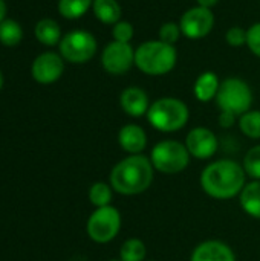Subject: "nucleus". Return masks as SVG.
I'll list each match as a JSON object with an SVG mask.
<instances>
[{
	"instance_id": "a878e982",
	"label": "nucleus",
	"mask_w": 260,
	"mask_h": 261,
	"mask_svg": "<svg viewBox=\"0 0 260 261\" xmlns=\"http://www.w3.org/2000/svg\"><path fill=\"white\" fill-rule=\"evenodd\" d=\"M181 34H182L181 26L173 21H167L159 28V40L167 44H172V46H173V43L178 41Z\"/></svg>"
},
{
	"instance_id": "a211bd4d",
	"label": "nucleus",
	"mask_w": 260,
	"mask_h": 261,
	"mask_svg": "<svg viewBox=\"0 0 260 261\" xmlns=\"http://www.w3.org/2000/svg\"><path fill=\"white\" fill-rule=\"evenodd\" d=\"M93 14L104 24H115L121 18V6L116 0H93Z\"/></svg>"
},
{
	"instance_id": "bb28decb",
	"label": "nucleus",
	"mask_w": 260,
	"mask_h": 261,
	"mask_svg": "<svg viewBox=\"0 0 260 261\" xmlns=\"http://www.w3.org/2000/svg\"><path fill=\"white\" fill-rule=\"evenodd\" d=\"M113 38L115 41H121V43H129L133 37V26L129 21L120 20L118 23L113 24Z\"/></svg>"
},
{
	"instance_id": "393cba45",
	"label": "nucleus",
	"mask_w": 260,
	"mask_h": 261,
	"mask_svg": "<svg viewBox=\"0 0 260 261\" xmlns=\"http://www.w3.org/2000/svg\"><path fill=\"white\" fill-rule=\"evenodd\" d=\"M242 167L247 173V177H250L251 180H260V145H256L247 151Z\"/></svg>"
},
{
	"instance_id": "20e7f679",
	"label": "nucleus",
	"mask_w": 260,
	"mask_h": 261,
	"mask_svg": "<svg viewBox=\"0 0 260 261\" xmlns=\"http://www.w3.org/2000/svg\"><path fill=\"white\" fill-rule=\"evenodd\" d=\"M190 112L184 101L178 98H161L150 104L147 119L153 128L162 133H173L185 127Z\"/></svg>"
},
{
	"instance_id": "4468645a",
	"label": "nucleus",
	"mask_w": 260,
	"mask_h": 261,
	"mask_svg": "<svg viewBox=\"0 0 260 261\" xmlns=\"http://www.w3.org/2000/svg\"><path fill=\"white\" fill-rule=\"evenodd\" d=\"M120 106L132 118H139L143 115H147L150 107L147 93L139 87L124 89L120 96Z\"/></svg>"
},
{
	"instance_id": "cd10ccee",
	"label": "nucleus",
	"mask_w": 260,
	"mask_h": 261,
	"mask_svg": "<svg viewBox=\"0 0 260 261\" xmlns=\"http://www.w3.org/2000/svg\"><path fill=\"white\" fill-rule=\"evenodd\" d=\"M247 44L254 55L260 58V23L253 24L247 31Z\"/></svg>"
},
{
	"instance_id": "7c9ffc66",
	"label": "nucleus",
	"mask_w": 260,
	"mask_h": 261,
	"mask_svg": "<svg viewBox=\"0 0 260 261\" xmlns=\"http://www.w3.org/2000/svg\"><path fill=\"white\" fill-rule=\"evenodd\" d=\"M198 2V6H202V8H211V6H215L219 0H196Z\"/></svg>"
},
{
	"instance_id": "39448f33",
	"label": "nucleus",
	"mask_w": 260,
	"mask_h": 261,
	"mask_svg": "<svg viewBox=\"0 0 260 261\" xmlns=\"http://www.w3.org/2000/svg\"><path fill=\"white\" fill-rule=\"evenodd\" d=\"M190 153L185 144L173 139L158 142L150 153V161L155 171L162 174H178L190 164Z\"/></svg>"
},
{
	"instance_id": "0eeeda50",
	"label": "nucleus",
	"mask_w": 260,
	"mask_h": 261,
	"mask_svg": "<svg viewBox=\"0 0 260 261\" xmlns=\"http://www.w3.org/2000/svg\"><path fill=\"white\" fill-rule=\"evenodd\" d=\"M121 229V213L109 205L103 208H97L86 225L87 236L92 242L106 245L112 242Z\"/></svg>"
},
{
	"instance_id": "aec40b11",
	"label": "nucleus",
	"mask_w": 260,
	"mask_h": 261,
	"mask_svg": "<svg viewBox=\"0 0 260 261\" xmlns=\"http://www.w3.org/2000/svg\"><path fill=\"white\" fill-rule=\"evenodd\" d=\"M147 246L141 239H127L120 249L121 261H146Z\"/></svg>"
},
{
	"instance_id": "4be33fe9",
	"label": "nucleus",
	"mask_w": 260,
	"mask_h": 261,
	"mask_svg": "<svg viewBox=\"0 0 260 261\" xmlns=\"http://www.w3.org/2000/svg\"><path fill=\"white\" fill-rule=\"evenodd\" d=\"M93 0H58V11L64 18L74 20L86 14Z\"/></svg>"
},
{
	"instance_id": "f257e3e1",
	"label": "nucleus",
	"mask_w": 260,
	"mask_h": 261,
	"mask_svg": "<svg viewBox=\"0 0 260 261\" xmlns=\"http://www.w3.org/2000/svg\"><path fill=\"white\" fill-rule=\"evenodd\" d=\"M199 182L207 196L218 200H230L239 196L247 185V173L241 164L231 159H221L202 170Z\"/></svg>"
},
{
	"instance_id": "2f4dec72",
	"label": "nucleus",
	"mask_w": 260,
	"mask_h": 261,
	"mask_svg": "<svg viewBox=\"0 0 260 261\" xmlns=\"http://www.w3.org/2000/svg\"><path fill=\"white\" fill-rule=\"evenodd\" d=\"M6 18V3L5 0H0V23Z\"/></svg>"
},
{
	"instance_id": "7ed1b4c3",
	"label": "nucleus",
	"mask_w": 260,
	"mask_h": 261,
	"mask_svg": "<svg viewBox=\"0 0 260 261\" xmlns=\"http://www.w3.org/2000/svg\"><path fill=\"white\" fill-rule=\"evenodd\" d=\"M178 60L176 49L161 40L146 41L135 50L136 67L147 75H166L169 73Z\"/></svg>"
},
{
	"instance_id": "473e14b6",
	"label": "nucleus",
	"mask_w": 260,
	"mask_h": 261,
	"mask_svg": "<svg viewBox=\"0 0 260 261\" xmlns=\"http://www.w3.org/2000/svg\"><path fill=\"white\" fill-rule=\"evenodd\" d=\"M2 86H3V75H2V72H0V89H2Z\"/></svg>"
},
{
	"instance_id": "f8f14e48",
	"label": "nucleus",
	"mask_w": 260,
	"mask_h": 261,
	"mask_svg": "<svg viewBox=\"0 0 260 261\" xmlns=\"http://www.w3.org/2000/svg\"><path fill=\"white\" fill-rule=\"evenodd\" d=\"M64 70L63 58L54 52H44L38 55L31 67L32 78L40 84H52L55 83Z\"/></svg>"
},
{
	"instance_id": "ddd939ff",
	"label": "nucleus",
	"mask_w": 260,
	"mask_h": 261,
	"mask_svg": "<svg viewBox=\"0 0 260 261\" xmlns=\"http://www.w3.org/2000/svg\"><path fill=\"white\" fill-rule=\"evenodd\" d=\"M190 261H236V255L227 243L221 240H207L195 248Z\"/></svg>"
},
{
	"instance_id": "6ab92c4d",
	"label": "nucleus",
	"mask_w": 260,
	"mask_h": 261,
	"mask_svg": "<svg viewBox=\"0 0 260 261\" xmlns=\"http://www.w3.org/2000/svg\"><path fill=\"white\" fill-rule=\"evenodd\" d=\"M35 37L41 44L55 46L61 40V29L58 23L52 18H43L35 26Z\"/></svg>"
},
{
	"instance_id": "5701e85b",
	"label": "nucleus",
	"mask_w": 260,
	"mask_h": 261,
	"mask_svg": "<svg viewBox=\"0 0 260 261\" xmlns=\"http://www.w3.org/2000/svg\"><path fill=\"white\" fill-rule=\"evenodd\" d=\"M112 196H113V190H112L110 184L95 182L89 188V200L97 208L109 206L110 202H112Z\"/></svg>"
},
{
	"instance_id": "b1692460",
	"label": "nucleus",
	"mask_w": 260,
	"mask_h": 261,
	"mask_svg": "<svg viewBox=\"0 0 260 261\" xmlns=\"http://www.w3.org/2000/svg\"><path fill=\"white\" fill-rule=\"evenodd\" d=\"M241 132L251 139H260V110H248L239 119Z\"/></svg>"
},
{
	"instance_id": "423d86ee",
	"label": "nucleus",
	"mask_w": 260,
	"mask_h": 261,
	"mask_svg": "<svg viewBox=\"0 0 260 261\" xmlns=\"http://www.w3.org/2000/svg\"><path fill=\"white\" fill-rule=\"evenodd\" d=\"M216 102L221 112H228L234 116L247 113L253 104V92L241 78H227L221 83L216 95Z\"/></svg>"
},
{
	"instance_id": "f704fd0d",
	"label": "nucleus",
	"mask_w": 260,
	"mask_h": 261,
	"mask_svg": "<svg viewBox=\"0 0 260 261\" xmlns=\"http://www.w3.org/2000/svg\"><path fill=\"white\" fill-rule=\"evenodd\" d=\"M146 261H155V260H146Z\"/></svg>"
},
{
	"instance_id": "72a5a7b5",
	"label": "nucleus",
	"mask_w": 260,
	"mask_h": 261,
	"mask_svg": "<svg viewBox=\"0 0 260 261\" xmlns=\"http://www.w3.org/2000/svg\"><path fill=\"white\" fill-rule=\"evenodd\" d=\"M109 261H121V260H120V258H118V260H109Z\"/></svg>"
},
{
	"instance_id": "f3484780",
	"label": "nucleus",
	"mask_w": 260,
	"mask_h": 261,
	"mask_svg": "<svg viewBox=\"0 0 260 261\" xmlns=\"http://www.w3.org/2000/svg\"><path fill=\"white\" fill-rule=\"evenodd\" d=\"M221 87V81L215 72H204L198 76L195 83V96L201 102H208L213 98H216Z\"/></svg>"
},
{
	"instance_id": "c756f323",
	"label": "nucleus",
	"mask_w": 260,
	"mask_h": 261,
	"mask_svg": "<svg viewBox=\"0 0 260 261\" xmlns=\"http://www.w3.org/2000/svg\"><path fill=\"white\" fill-rule=\"evenodd\" d=\"M234 121H236L234 115H231L228 112H221V115H219V125L222 128H230L234 124Z\"/></svg>"
},
{
	"instance_id": "1a4fd4ad",
	"label": "nucleus",
	"mask_w": 260,
	"mask_h": 261,
	"mask_svg": "<svg viewBox=\"0 0 260 261\" xmlns=\"http://www.w3.org/2000/svg\"><path fill=\"white\" fill-rule=\"evenodd\" d=\"M101 63L109 73L123 75L135 64V50L129 43L112 41L104 47Z\"/></svg>"
},
{
	"instance_id": "2eb2a0df",
	"label": "nucleus",
	"mask_w": 260,
	"mask_h": 261,
	"mask_svg": "<svg viewBox=\"0 0 260 261\" xmlns=\"http://www.w3.org/2000/svg\"><path fill=\"white\" fill-rule=\"evenodd\" d=\"M118 144L129 154H141L147 147V135L143 127L127 124L118 133Z\"/></svg>"
},
{
	"instance_id": "6e6552de",
	"label": "nucleus",
	"mask_w": 260,
	"mask_h": 261,
	"mask_svg": "<svg viewBox=\"0 0 260 261\" xmlns=\"http://www.w3.org/2000/svg\"><path fill=\"white\" fill-rule=\"evenodd\" d=\"M97 52V40L87 31H70L60 41V54L69 63H86Z\"/></svg>"
},
{
	"instance_id": "dca6fc26",
	"label": "nucleus",
	"mask_w": 260,
	"mask_h": 261,
	"mask_svg": "<svg viewBox=\"0 0 260 261\" xmlns=\"http://www.w3.org/2000/svg\"><path fill=\"white\" fill-rule=\"evenodd\" d=\"M239 202L247 216L260 220V180H251L244 187Z\"/></svg>"
},
{
	"instance_id": "9b49d317",
	"label": "nucleus",
	"mask_w": 260,
	"mask_h": 261,
	"mask_svg": "<svg viewBox=\"0 0 260 261\" xmlns=\"http://www.w3.org/2000/svg\"><path fill=\"white\" fill-rule=\"evenodd\" d=\"M185 147L192 158L205 161L216 154L219 148V142H218L216 135L210 128L196 127L188 132L185 138Z\"/></svg>"
},
{
	"instance_id": "c85d7f7f",
	"label": "nucleus",
	"mask_w": 260,
	"mask_h": 261,
	"mask_svg": "<svg viewBox=\"0 0 260 261\" xmlns=\"http://www.w3.org/2000/svg\"><path fill=\"white\" fill-rule=\"evenodd\" d=\"M227 41L230 46L233 47H241L247 43V31L239 28V26H234L231 29H228L227 32Z\"/></svg>"
},
{
	"instance_id": "f03ea898",
	"label": "nucleus",
	"mask_w": 260,
	"mask_h": 261,
	"mask_svg": "<svg viewBox=\"0 0 260 261\" xmlns=\"http://www.w3.org/2000/svg\"><path fill=\"white\" fill-rule=\"evenodd\" d=\"M153 177L155 168L150 158L144 154H129L115 164L109 180L115 193L121 196H138L150 188Z\"/></svg>"
},
{
	"instance_id": "9d476101",
	"label": "nucleus",
	"mask_w": 260,
	"mask_h": 261,
	"mask_svg": "<svg viewBox=\"0 0 260 261\" xmlns=\"http://www.w3.org/2000/svg\"><path fill=\"white\" fill-rule=\"evenodd\" d=\"M213 24H215L213 12L208 8H202V6H195L185 11V14L181 17L179 21L182 34L192 40L207 37L213 29Z\"/></svg>"
},
{
	"instance_id": "412c9836",
	"label": "nucleus",
	"mask_w": 260,
	"mask_h": 261,
	"mask_svg": "<svg viewBox=\"0 0 260 261\" xmlns=\"http://www.w3.org/2000/svg\"><path fill=\"white\" fill-rule=\"evenodd\" d=\"M23 38V31L21 26L12 20V18H5L0 23V41L8 46V47H14L17 46Z\"/></svg>"
}]
</instances>
